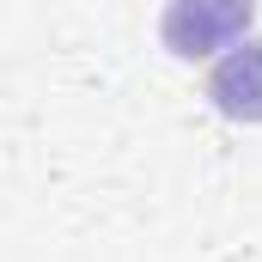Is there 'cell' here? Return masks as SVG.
<instances>
[{
	"mask_svg": "<svg viewBox=\"0 0 262 262\" xmlns=\"http://www.w3.org/2000/svg\"><path fill=\"white\" fill-rule=\"evenodd\" d=\"M256 18V0H165L159 37L177 61H201L226 43H238Z\"/></svg>",
	"mask_w": 262,
	"mask_h": 262,
	"instance_id": "6da1fadb",
	"label": "cell"
},
{
	"mask_svg": "<svg viewBox=\"0 0 262 262\" xmlns=\"http://www.w3.org/2000/svg\"><path fill=\"white\" fill-rule=\"evenodd\" d=\"M207 98L232 122H262V37H244L207 73Z\"/></svg>",
	"mask_w": 262,
	"mask_h": 262,
	"instance_id": "7a4b0ae2",
	"label": "cell"
}]
</instances>
